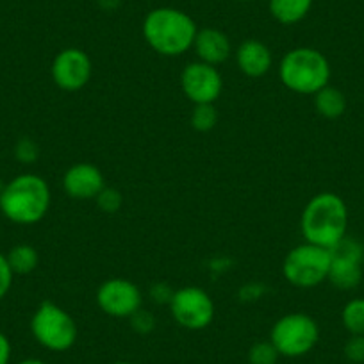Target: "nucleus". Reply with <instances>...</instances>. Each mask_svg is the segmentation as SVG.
I'll use <instances>...</instances> for the list:
<instances>
[{
    "instance_id": "f257e3e1",
    "label": "nucleus",
    "mask_w": 364,
    "mask_h": 364,
    "mask_svg": "<svg viewBox=\"0 0 364 364\" xmlns=\"http://www.w3.org/2000/svg\"><path fill=\"white\" fill-rule=\"evenodd\" d=\"M52 204L48 182L36 173H20L6 182L0 213L16 225H34L47 216Z\"/></svg>"
},
{
    "instance_id": "f03ea898",
    "label": "nucleus",
    "mask_w": 364,
    "mask_h": 364,
    "mask_svg": "<svg viewBox=\"0 0 364 364\" xmlns=\"http://www.w3.org/2000/svg\"><path fill=\"white\" fill-rule=\"evenodd\" d=\"M143 38L154 52L177 58L193 48L198 29L188 13L177 8H156L143 20Z\"/></svg>"
},
{
    "instance_id": "7ed1b4c3",
    "label": "nucleus",
    "mask_w": 364,
    "mask_h": 364,
    "mask_svg": "<svg viewBox=\"0 0 364 364\" xmlns=\"http://www.w3.org/2000/svg\"><path fill=\"white\" fill-rule=\"evenodd\" d=\"M348 227V208L339 195L323 191L311 198L302 211L300 229L307 243L332 250Z\"/></svg>"
},
{
    "instance_id": "20e7f679",
    "label": "nucleus",
    "mask_w": 364,
    "mask_h": 364,
    "mask_svg": "<svg viewBox=\"0 0 364 364\" xmlns=\"http://www.w3.org/2000/svg\"><path fill=\"white\" fill-rule=\"evenodd\" d=\"M331 63L323 52L313 47H299L286 52L279 65V79L293 93L316 95L331 82Z\"/></svg>"
},
{
    "instance_id": "39448f33",
    "label": "nucleus",
    "mask_w": 364,
    "mask_h": 364,
    "mask_svg": "<svg viewBox=\"0 0 364 364\" xmlns=\"http://www.w3.org/2000/svg\"><path fill=\"white\" fill-rule=\"evenodd\" d=\"M332 252L313 243L296 245L288 252L282 262V275L295 288H316L328 279Z\"/></svg>"
},
{
    "instance_id": "423d86ee",
    "label": "nucleus",
    "mask_w": 364,
    "mask_h": 364,
    "mask_svg": "<svg viewBox=\"0 0 364 364\" xmlns=\"http://www.w3.org/2000/svg\"><path fill=\"white\" fill-rule=\"evenodd\" d=\"M31 332L43 348L50 352H66L77 341V323L68 311L58 304L45 300L31 318Z\"/></svg>"
},
{
    "instance_id": "0eeeda50",
    "label": "nucleus",
    "mask_w": 364,
    "mask_h": 364,
    "mask_svg": "<svg viewBox=\"0 0 364 364\" xmlns=\"http://www.w3.org/2000/svg\"><path fill=\"white\" fill-rule=\"evenodd\" d=\"M320 327L306 313H289L279 318L269 332V341L282 357H304L316 346Z\"/></svg>"
},
{
    "instance_id": "6e6552de",
    "label": "nucleus",
    "mask_w": 364,
    "mask_h": 364,
    "mask_svg": "<svg viewBox=\"0 0 364 364\" xmlns=\"http://www.w3.org/2000/svg\"><path fill=\"white\" fill-rule=\"evenodd\" d=\"M171 316L188 331H204L215 320V302L205 289L184 286L173 291L170 300Z\"/></svg>"
},
{
    "instance_id": "1a4fd4ad",
    "label": "nucleus",
    "mask_w": 364,
    "mask_h": 364,
    "mask_svg": "<svg viewBox=\"0 0 364 364\" xmlns=\"http://www.w3.org/2000/svg\"><path fill=\"white\" fill-rule=\"evenodd\" d=\"M181 87L195 106L215 104L223 91V79L218 68L202 61L188 63L181 73Z\"/></svg>"
},
{
    "instance_id": "9d476101",
    "label": "nucleus",
    "mask_w": 364,
    "mask_h": 364,
    "mask_svg": "<svg viewBox=\"0 0 364 364\" xmlns=\"http://www.w3.org/2000/svg\"><path fill=\"white\" fill-rule=\"evenodd\" d=\"M97 306L104 314L113 318H131L141 309V289L129 279H107L97 289Z\"/></svg>"
},
{
    "instance_id": "9b49d317",
    "label": "nucleus",
    "mask_w": 364,
    "mask_h": 364,
    "mask_svg": "<svg viewBox=\"0 0 364 364\" xmlns=\"http://www.w3.org/2000/svg\"><path fill=\"white\" fill-rule=\"evenodd\" d=\"M331 252L332 264L327 281H331L339 289L357 288L363 279V243L345 236Z\"/></svg>"
},
{
    "instance_id": "f8f14e48",
    "label": "nucleus",
    "mask_w": 364,
    "mask_h": 364,
    "mask_svg": "<svg viewBox=\"0 0 364 364\" xmlns=\"http://www.w3.org/2000/svg\"><path fill=\"white\" fill-rule=\"evenodd\" d=\"M50 73L55 86L61 87L63 91H79L90 82L93 65L90 55L82 48L68 47L55 55Z\"/></svg>"
},
{
    "instance_id": "ddd939ff",
    "label": "nucleus",
    "mask_w": 364,
    "mask_h": 364,
    "mask_svg": "<svg viewBox=\"0 0 364 364\" xmlns=\"http://www.w3.org/2000/svg\"><path fill=\"white\" fill-rule=\"evenodd\" d=\"M106 188L100 168L91 163L72 164L63 175V190L73 200H91Z\"/></svg>"
},
{
    "instance_id": "4468645a",
    "label": "nucleus",
    "mask_w": 364,
    "mask_h": 364,
    "mask_svg": "<svg viewBox=\"0 0 364 364\" xmlns=\"http://www.w3.org/2000/svg\"><path fill=\"white\" fill-rule=\"evenodd\" d=\"M193 50L198 61L218 66L230 58L232 45H230L229 36L223 31L215 29V27H205V29H198L193 41Z\"/></svg>"
},
{
    "instance_id": "2eb2a0df",
    "label": "nucleus",
    "mask_w": 364,
    "mask_h": 364,
    "mask_svg": "<svg viewBox=\"0 0 364 364\" xmlns=\"http://www.w3.org/2000/svg\"><path fill=\"white\" fill-rule=\"evenodd\" d=\"M236 63L245 75L257 79L272 68V50L261 40H245L236 50Z\"/></svg>"
},
{
    "instance_id": "dca6fc26",
    "label": "nucleus",
    "mask_w": 364,
    "mask_h": 364,
    "mask_svg": "<svg viewBox=\"0 0 364 364\" xmlns=\"http://www.w3.org/2000/svg\"><path fill=\"white\" fill-rule=\"evenodd\" d=\"M269 13L282 26H295L309 15L313 0H269Z\"/></svg>"
},
{
    "instance_id": "f3484780",
    "label": "nucleus",
    "mask_w": 364,
    "mask_h": 364,
    "mask_svg": "<svg viewBox=\"0 0 364 364\" xmlns=\"http://www.w3.org/2000/svg\"><path fill=\"white\" fill-rule=\"evenodd\" d=\"M314 97V107H316L318 114L328 120H336V118L343 117L346 111V97L341 90L334 86H325L320 90Z\"/></svg>"
},
{
    "instance_id": "a211bd4d",
    "label": "nucleus",
    "mask_w": 364,
    "mask_h": 364,
    "mask_svg": "<svg viewBox=\"0 0 364 364\" xmlns=\"http://www.w3.org/2000/svg\"><path fill=\"white\" fill-rule=\"evenodd\" d=\"M9 266H11L15 275H29L40 264V254L33 245L20 243L15 245L11 250L6 254Z\"/></svg>"
},
{
    "instance_id": "6ab92c4d",
    "label": "nucleus",
    "mask_w": 364,
    "mask_h": 364,
    "mask_svg": "<svg viewBox=\"0 0 364 364\" xmlns=\"http://www.w3.org/2000/svg\"><path fill=\"white\" fill-rule=\"evenodd\" d=\"M343 327L350 336H364V299H352L341 311Z\"/></svg>"
},
{
    "instance_id": "aec40b11",
    "label": "nucleus",
    "mask_w": 364,
    "mask_h": 364,
    "mask_svg": "<svg viewBox=\"0 0 364 364\" xmlns=\"http://www.w3.org/2000/svg\"><path fill=\"white\" fill-rule=\"evenodd\" d=\"M190 124L195 131L209 132L218 124V113H216L215 104H198L191 111Z\"/></svg>"
},
{
    "instance_id": "412c9836",
    "label": "nucleus",
    "mask_w": 364,
    "mask_h": 364,
    "mask_svg": "<svg viewBox=\"0 0 364 364\" xmlns=\"http://www.w3.org/2000/svg\"><path fill=\"white\" fill-rule=\"evenodd\" d=\"M248 364H277L281 353L272 341H257L248 348Z\"/></svg>"
},
{
    "instance_id": "4be33fe9",
    "label": "nucleus",
    "mask_w": 364,
    "mask_h": 364,
    "mask_svg": "<svg viewBox=\"0 0 364 364\" xmlns=\"http://www.w3.org/2000/svg\"><path fill=\"white\" fill-rule=\"evenodd\" d=\"M95 200L100 211L106 213V215H114V213L120 211L122 205H124V195H122V191L117 190V188L106 186L99 195H97Z\"/></svg>"
},
{
    "instance_id": "5701e85b",
    "label": "nucleus",
    "mask_w": 364,
    "mask_h": 364,
    "mask_svg": "<svg viewBox=\"0 0 364 364\" xmlns=\"http://www.w3.org/2000/svg\"><path fill=\"white\" fill-rule=\"evenodd\" d=\"M15 157L22 164L36 163L38 157H40V146L31 138H22L15 146Z\"/></svg>"
},
{
    "instance_id": "b1692460",
    "label": "nucleus",
    "mask_w": 364,
    "mask_h": 364,
    "mask_svg": "<svg viewBox=\"0 0 364 364\" xmlns=\"http://www.w3.org/2000/svg\"><path fill=\"white\" fill-rule=\"evenodd\" d=\"M129 320H131L132 331L138 334H150L156 328V316L145 309H138Z\"/></svg>"
},
{
    "instance_id": "393cba45",
    "label": "nucleus",
    "mask_w": 364,
    "mask_h": 364,
    "mask_svg": "<svg viewBox=\"0 0 364 364\" xmlns=\"http://www.w3.org/2000/svg\"><path fill=\"white\" fill-rule=\"evenodd\" d=\"M13 277H15V273L9 266L8 257L0 252V300H4L8 296L9 289L13 286Z\"/></svg>"
},
{
    "instance_id": "a878e982",
    "label": "nucleus",
    "mask_w": 364,
    "mask_h": 364,
    "mask_svg": "<svg viewBox=\"0 0 364 364\" xmlns=\"http://www.w3.org/2000/svg\"><path fill=\"white\" fill-rule=\"evenodd\" d=\"M345 355L352 363H364V336H350L345 343Z\"/></svg>"
},
{
    "instance_id": "bb28decb",
    "label": "nucleus",
    "mask_w": 364,
    "mask_h": 364,
    "mask_svg": "<svg viewBox=\"0 0 364 364\" xmlns=\"http://www.w3.org/2000/svg\"><path fill=\"white\" fill-rule=\"evenodd\" d=\"M150 295H152V299L156 300V302L170 304L171 296H173V291H171V289L168 288L164 282H157L156 286H152V288H150Z\"/></svg>"
},
{
    "instance_id": "cd10ccee",
    "label": "nucleus",
    "mask_w": 364,
    "mask_h": 364,
    "mask_svg": "<svg viewBox=\"0 0 364 364\" xmlns=\"http://www.w3.org/2000/svg\"><path fill=\"white\" fill-rule=\"evenodd\" d=\"M11 341H9L8 336L4 332H0V364H9L11 360Z\"/></svg>"
},
{
    "instance_id": "c85d7f7f",
    "label": "nucleus",
    "mask_w": 364,
    "mask_h": 364,
    "mask_svg": "<svg viewBox=\"0 0 364 364\" xmlns=\"http://www.w3.org/2000/svg\"><path fill=\"white\" fill-rule=\"evenodd\" d=\"M18 364H47V363H43V360H41V359H36V357H29V359L20 360Z\"/></svg>"
},
{
    "instance_id": "c756f323",
    "label": "nucleus",
    "mask_w": 364,
    "mask_h": 364,
    "mask_svg": "<svg viewBox=\"0 0 364 364\" xmlns=\"http://www.w3.org/2000/svg\"><path fill=\"white\" fill-rule=\"evenodd\" d=\"M4 186H6V184H4V182H2V181H0V195H2V191H4Z\"/></svg>"
},
{
    "instance_id": "7c9ffc66",
    "label": "nucleus",
    "mask_w": 364,
    "mask_h": 364,
    "mask_svg": "<svg viewBox=\"0 0 364 364\" xmlns=\"http://www.w3.org/2000/svg\"><path fill=\"white\" fill-rule=\"evenodd\" d=\"M114 364H134V363H127V360H118V363H114Z\"/></svg>"
},
{
    "instance_id": "2f4dec72",
    "label": "nucleus",
    "mask_w": 364,
    "mask_h": 364,
    "mask_svg": "<svg viewBox=\"0 0 364 364\" xmlns=\"http://www.w3.org/2000/svg\"><path fill=\"white\" fill-rule=\"evenodd\" d=\"M243 2H250V0H243Z\"/></svg>"
}]
</instances>
